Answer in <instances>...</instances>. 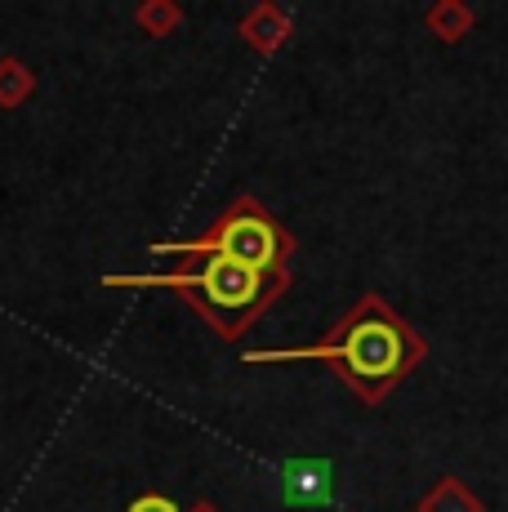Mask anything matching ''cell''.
Here are the masks:
<instances>
[{
    "instance_id": "cell-1",
    "label": "cell",
    "mask_w": 508,
    "mask_h": 512,
    "mask_svg": "<svg viewBox=\"0 0 508 512\" xmlns=\"http://www.w3.org/2000/svg\"><path fill=\"white\" fill-rule=\"evenodd\" d=\"M424 357H428L424 334L397 317L379 294H361L357 308L344 321H335V330L321 343H308V348H259V352H246L241 361L246 366L326 361V366H335V374L348 383V392L357 401L379 406Z\"/></svg>"
},
{
    "instance_id": "cell-2",
    "label": "cell",
    "mask_w": 508,
    "mask_h": 512,
    "mask_svg": "<svg viewBox=\"0 0 508 512\" xmlns=\"http://www.w3.org/2000/svg\"><path fill=\"white\" fill-rule=\"evenodd\" d=\"M103 285L116 290H179L192 308L201 312V321L219 339H241L281 294L290 290V277H263V272L246 268L232 259H201L197 272H161V277H103Z\"/></svg>"
},
{
    "instance_id": "cell-3",
    "label": "cell",
    "mask_w": 508,
    "mask_h": 512,
    "mask_svg": "<svg viewBox=\"0 0 508 512\" xmlns=\"http://www.w3.org/2000/svg\"><path fill=\"white\" fill-rule=\"evenodd\" d=\"M152 254H183V259H232L263 277H290V254L295 241L268 214V205L254 201L250 192L232 196V205L192 241H156Z\"/></svg>"
},
{
    "instance_id": "cell-4",
    "label": "cell",
    "mask_w": 508,
    "mask_h": 512,
    "mask_svg": "<svg viewBox=\"0 0 508 512\" xmlns=\"http://www.w3.org/2000/svg\"><path fill=\"white\" fill-rule=\"evenodd\" d=\"M281 499L286 508H326L335 499V464L321 455L281 464Z\"/></svg>"
},
{
    "instance_id": "cell-5",
    "label": "cell",
    "mask_w": 508,
    "mask_h": 512,
    "mask_svg": "<svg viewBox=\"0 0 508 512\" xmlns=\"http://www.w3.org/2000/svg\"><path fill=\"white\" fill-rule=\"evenodd\" d=\"M290 32H295V23L286 18L281 5H254L250 14L241 18V36H246V45L254 54H277V49L290 41Z\"/></svg>"
},
{
    "instance_id": "cell-6",
    "label": "cell",
    "mask_w": 508,
    "mask_h": 512,
    "mask_svg": "<svg viewBox=\"0 0 508 512\" xmlns=\"http://www.w3.org/2000/svg\"><path fill=\"white\" fill-rule=\"evenodd\" d=\"M415 512H486V504L459 477H442L424 499H419Z\"/></svg>"
},
{
    "instance_id": "cell-7",
    "label": "cell",
    "mask_w": 508,
    "mask_h": 512,
    "mask_svg": "<svg viewBox=\"0 0 508 512\" xmlns=\"http://www.w3.org/2000/svg\"><path fill=\"white\" fill-rule=\"evenodd\" d=\"M424 23H428V32H433L437 41L455 45V41H464V36L473 32V9L459 5V0H442V5L428 9Z\"/></svg>"
},
{
    "instance_id": "cell-8",
    "label": "cell",
    "mask_w": 508,
    "mask_h": 512,
    "mask_svg": "<svg viewBox=\"0 0 508 512\" xmlns=\"http://www.w3.org/2000/svg\"><path fill=\"white\" fill-rule=\"evenodd\" d=\"M36 90V72H27V63H18V58H0V107H18L27 103Z\"/></svg>"
},
{
    "instance_id": "cell-9",
    "label": "cell",
    "mask_w": 508,
    "mask_h": 512,
    "mask_svg": "<svg viewBox=\"0 0 508 512\" xmlns=\"http://www.w3.org/2000/svg\"><path fill=\"white\" fill-rule=\"evenodd\" d=\"M134 23H139L143 32L152 36V41H161V36H170L174 27L183 23V9L174 5V0H148V5H139V14H134Z\"/></svg>"
},
{
    "instance_id": "cell-10",
    "label": "cell",
    "mask_w": 508,
    "mask_h": 512,
    "mask_svg": "<svg viewBox=\"0 0 508 512\" xmlns=\"http://www.w3.org/2000/svg\"><path fill=\"white\" fill-rule=\"evenodd\" d=\"M125 512H183L174 499H165V495H156V490H148V495H139V499H130V508Z\"/></svg>"
},
{
    "instance_id": "cell-11",
    "label": "cell",
    "mask_w": 508,
    "mask_h": 512,
    "mask_svg": "<svg viewBox=\"0 0 508 512\" xmlns=\"http://www.w3.org/2000/svg\"><path fill=\"white\" fill-rule=\"evenodd\" d=\"M188 512H219V508H214V504H210V499H197V504H192Z\"/></svg>"
}]
</instances>
